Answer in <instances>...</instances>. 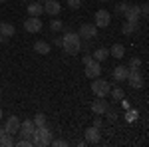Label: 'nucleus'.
<instances>
[{
  "mask_svg": "<svg viewBox=\"0 0 149 147\" xmlns=\"http://www.w3.org/2000/svg\"><path fill=\"white\" fill-rule=\"evenodd\" d=\"M109 93H111V100H115V102H121L125 98V91L121 90V88H111Z\"/></svg>",
  "mask_w": 149,
  "mask_h": 147,
  "instance_id": "5701e85b",
  "label": "nucleus"
},
{
  "mask_svg": "<svg viewBox=\"0 0 149 147\" xmlns=\"http://www.w3.org/2000/svg\"><path fill=\"white\" fill-rule=\"evenodd\" d=\"M105 115H107V119H109V121H115V117H117V115H115L113 111H109V109L105 111Z\"/></svg>",
  "mask_w": 149,
  "mask_h": 147,
  "instance_id": "72a5a7b5",
  "label": "nucleus"
},
{
  "mask_svg": "<svg viewBox=\"0 0 149 147\" xmlns=\"http://www.w3.org/2000/svg\"><path fill=\"white\" fill-rule=\"evenodd\" d=\"M139 10H141V16H149V4H143V6H139Z\"/></svg>",
  "mask_w": 149,
  "mask_h": 147,
  "instance_id": "2f4dec72",
  "label": "nucleus"
},
{
  "mask_svg": "<svg viewBox=\"0 0 149 147\" xmlns=\"http://www.w3.org/2000/svg\"><path fill=\"white\" fill-rule=\"evenodd\" d=\"M0 145H2V147H12V145H16L14 135H10V133H4V135L0 137Z\"/></svg>",
  "mask_w": 149,
  "mask_h": 147,
  "instance_id": "4be33fe9",
  "label": "nucleus"
},
{
  "mask_svg": "<svg viewBox=\"0 0 149 147\" xmlns=\"http://www.w3.org/2000/svg\"><path fill=\"white\" fill-rule=\"evenodd\" d=\"M109 54L113 58H117V60H121V58L125 56V48H123V44H113L111 50H109Z\"/></svg>",
  "mask_w": 149,
  "mask_h": 147,
  "instance_id": "aec40b11",
  "label": "nucleus"
},
{
  "mask_svg": "<svg viewBox=\"0 0 149 147\" xmlns=\"http://www.w3.org/2000/svg\"><path fill=\"white\" fill-rule=\"evenodd\" d=\"M20 119L16 117V115H10V117H6V123H4V127H6V131L10 133V135H18V131H20Z\"/></svg>",
  "mask_w": 149,
  "mask_h": 147,
  "instance_id": "1a4fd4ad",
  "label": "nucleus"
},
{
  "mask_svg": "<svg viewBox=\"0 0 149 147\" xmlns=\"http://www.w3.org/2000/svg\"><path fill=\"white\" fill-rule=\"evenodd\" d=\"M125 10H127V4H125V2H119V4L115 6V12H117V14H125Z\"/></svg>",
  "mask_w": 149,
  "mask_h": 147,
  "instance_id": "7c9ffc66",
  "label": "nucleus"
},
{
  "mask_svg": "<svg viewBox=\"0 0 149 147\" xmlns=\"http://www.w3.org/2000/svg\"><path fill=\"white\" fill-rule=\"evenodd\" d=\"M93 22L97 28H107L109 22H111V14L107 10H97L95 12V16H93Z\"/></svg>",
  "mask_w": 149,
  "mask_h": 147,
  "instance_id": "39448f33",
  "label": "nucleus"
},
{
  "mask_svg": "<svg viewBox=\"0 0 149 147\" xmlns=\"http://www.w3.org/2000/svg\"><path fill=\"white\" fill-rule=\"evenodd\" d=\"M2 42H4V36H2V34H0V44H2Z\"/></svg>",
  "mask_w": 149,
  "mask_h": 147,
  "instance_id": "58836bf2",
  "label": "nucleus"
},
{
  "mask_svg": "<svg viewBox=\"0 0 149 147\" xmlns=\"http://www.w3.org/2000/svg\"><path fill=\"white\" fill-rule=\"evenodd\" d=\"M54 44L62 48V44H64V38H54Z\"/></svg>",
  "mask_w": 149,
  "mask_h": 147,
  "instance_id": "e433bc0d",
  "label": "nucleus"
},
{
  "mask_svg": "<svg viewBox=\"0 0 149 147\" xmlns=\"http://www.w3.org/2000/svg\"><path fill=\"white\" fill-rule=\"evenodd\" d=\"M135 30H137V24H133V22H123V26H121V32H123V34L125 36H131L133 34V32H135Z\"/></svg>",
  "mask_w": 149,
  "mask_h": 147,
  "instance_id": "412c9836",
  "label": "nucleus"
},
{
  "mask_svg": "<svg viewBox=\"0 0 149 147\" xmlns=\"http://www.w3.org/2000/svg\"><path fill=\"white\" fill-rule=\"evenodd\" d=\"M0 34L4 36V38H12V36L16 34V28L8 22H0Z\"/></svg>",
  "mask_w": 149,
  "mask_h": 147,
  "instance_id": "a211bd4d",
  "label": "nucleus"
},
{
  "mask_svg": "<svg viewBox=\"0 0 149 147\" xmlns=\"http://www.w3.org/2000/svg\"><path fill=\"white\" fill-rule=\"evenodd\" d=\"M127 82H129V86H131V88H135V90H141V88H143V74H141L139 70H129Z\"/></svg>",
  "mask_w": 149,
  "mask_h": 147,
  "instance_id": "0eeeda50",
  "label": "nucleus"
},
{
  "mask_svg": "<svg viewBox=\"0 0 149 147\" xmlns=\"http://www.w3.org/2000/svg\"><path fill=\"white\" fill-rule=\"evenodd\" d=\"M90 62H93V56H92V54H86V56H84V66L90 64Z\"/></svg>",
  "mask_w": 149,
  "mask_h": 147,
  "instance_id": "473e14b6",
  "label": "nucleus"
},
{
  "mask_svg": "<svg viewBox=\"0 0 149 147\" xmlns=\"http://www.w3.org/2000/svg\"><path fill=\"white\" fill-rule=\"evenodd\" d=\"M60 10H62V4L58 0H46L44 2V12H46L48 16H58Z\"/></svg>",
  "mask_w": 149,
  "mask_h": 147,
  "instance_id": "f8f14e48",
  "label": "nucleus"
},
{
  "mask_svg": "<svg viewBox=\"0 0 149 147\" xmlns=\"http://www.w3.org/2000/svg\"><path fill=\"white\" fill-rule=\"evenodd\" d=\"M100 2H107V0H100Z\"/></svg>",
  "mask_w": 149,
  "mask_h": 147,
  "instance_id": "79ce46f5",
  "label": "nucleus"
},
{
  "mask_svg": "<svg viewBox=\"0 0 149 147\" xmlns=\"http://www.w3.org/2000/svg\"><path fill=\"white\" fill-rule=\"evenodd\" d=\"M78 34H80V38H86V40L97 38V26L95 24H81Z\"/></svg>",
  "mask_w": 149,
  "mask_h": 147,
  "instance_id": "6e6552de",
  "label": "nucleus"
},
{
  "mask_svg": "<svg viewBox=\"0 0 149 147\" xmlns=\"http://www.w3.org/2000/svg\"><path fill=\"white\" fill-rule=\"evenodd\" d=\"M107 109H109V103L105 102L103 98H97L95 102H92V111L95 113V115H103Z\"/></svg>",
  "mask_w": 149,
  "mask_h": 147,
  "instance_id": "ddd939ff",
  "label": "nucleus"
},
{
  "mask_svg": "<svg viewBox=\"0 0 149 147\" xmlns=\"http://www.w3.org/2000/svg\"><path fill=\"white\" fill-rule=\"evenodd\" d=\"M84 137H86V143H92V145H95L97 141H100V127H88L86 131H84Z\"/></svg>",
  "mask_w": 149,
  "mask_h": 147,
  "instance_id": "9b49d317",
  "label": "nucleus"
},
{
  "mask_svg": "<svg viewBox=\"0 0 149 147\" xmlns=\"http://www.w3.org/2000/svg\"><path fill=\"white\" fill-rule=\"evenodd\" d=\"M50 145H54V147H66L68 145V141L66 139H52V143Z\"/></svg>",
  "mask_w": 149,
  "mask_h": 147,
  "instance_id": "c85d7f7f",
  "label": "nucleus"
},
{
  "mask_svg": "<svg viewBox=\"0 0 149 147\" xmlns=\"http://www.w3.org/2000/svg\"><path fill=\"white\" fill-rule=\"evenodd\" d=\"M0 2H6V0H0Z\"/></svg>",
  "mask_w": 149,
  "mask_h": 147,
  "instance_id": "37998d69",
  "label": "nucleus"
},
{
  "mask_svg": "<svg viewBox=\"0 0 149 147\" xmlns=\"http://www.w3.org/2000/svg\"><path fill=\"white\" fill-rule=\"evenodd\" d=\"M62 48H64V52L68 56H76L81 50V42H66V44H62Z\"/></svg>",
  "mask_w": 149,
  "mask_h": 147,
  "instance_id": "2eb2a0df",
  "label": "nucleus"
},
{
  "mask_svg": "<svg viewBox=\"0 0 149 147\" xmlns=\"http://www.w3.org/2000/svg\"><path fill=\"white\" fill-rule=\"evenodd\" d=\"M50 28H52V32H60V30L64 28V22H62L60 18H54V20L50 22Z\"/></svg>",
  "mask_w": 149,
  "mask_h": 147,
  "instance_id": "a878e982",
  "label": "nucleus"
},
{
  "mask_svg": "<svg viewBox=\"0 0 149 147\" xmlns=\"http://www.w3.org/2000/svg\"><path fill=\"white\" fill-rule=\"evenodd\" d=\"M0 117H2V107H0Z\"/></svg>",
  "mask_w": 149,
  "mask_h": 147,
  "instance_id": "a19ab883",
  "label": "nucleus"
},
{
  "mask_svg": "<svg viewBox=\"0 0 149 147\" xmlns=\"http://www.w3.org/2000/svg\"><path fill=\"white\" fill-rule=\"evenodd\" d=\"M50 143H52V133H50L48 125L36 127L34 135H32V145H36V147H48Z\"/></svg>",
  "mask_w": 149,
  "mask_h": 147,
  "instance_id": "f257e3e1",
  "label": "nucleus"
},
{
  "mask_svg": "<svg viewBox=\"0 0 149 147\" xmlns=\"http://www.w3.org/2000/svg\"><path fill=\"white\" fill-rule=\"evenodd\" d=\"M125 20L127 22H133L139 26V20H141V10H139V6H135V4H127V10H125Z\"/></svg>",
  "mask_w": 149,
  "mask_h": 147,
  "instance_id": "20e7f679",
  "label": "nucleus"
},
{
  "mask_svg": "<svg viewBox=\"0 0 149 147\" xmlns=\"http://www.w3.org/2000/svg\"><path fill=\"white\" fill-rule=\"evenodd\" d=\"M36 131V125L32 119H24L22 123H20V135H22V139H32V135H34Z\"/></svg>",
  "mask_w": 149,
  "mask_h": 147,
  "instance_id": "423d86ee",
  "label": "nucleus"
},
{
  "mask_svg": "<svg viewBox=\"0 0 149 147\" xmlns=\"http://www.w3.org/2000/svg\"><path fill=\"white\" fill-rule=\"evenodd\" d=\"M137 109H133V107H129V109H125V119L127 121H129V123H131V121H135V119H137Z\"/></svg>",
  "mask_w": 149,
  "mask_h": 147,
  "instance_id": "393cba45",
  "label": "nucleus"
},
{
  "mask_svg": "<svg viewBox=\"0 0 149 147\" xmlns=\"http://www.w3.org/2000/svg\"><path fill=\"white\" fill-rule=\"evenodd\" d=\"M92 56H93V60H95V62H100V64H102L103 60H107V58H109V50H107V48H97Z\"/></svg>",
  "mask_w": 149,
  "mask_h": 147,
  "instance_id": "6ab92c4d",
  "label": "nucleus"
},
{
  "mask_svg": "<svg viewBox=\"0 0 149 147\" xmlns=\"http://www.w3.org/2000/svg\"><path fill=\"white\" fill-rule=\"evenodd\" d=\"M32 121H34L36 127H42V125H46V115L44 113H36L34 117H32Z\"/></svg>",
  "mask_w": 149,
  "mask_h": 147,
  "instance_id": "b1692460",
  "label": "nucleus"
},
{
  "mask_svg": "<svg viewBox=\"0 0 149 147\" xmlns=\"http://www.w3.org/2000/svg\"><path fill=\"white\" fill-rule=\"evenodd\" d=\"M66 4H68V8H72V10H78L81 6V0H68Z\"/></svg>",
  "mask_w": 149,
  "mask_h": 147,
  "instance_id": "cd10ccee",
  "label": "nucleus"
},
{
  "mask_svg": "<svg viewBox=\"0 0 149 147\" xmlns=\"http://www.w3.org/2000/svg\"><path fill=\"white\" fill-rule=\"evenodd\" d=\"M16 147H32V139H20L16 141Z\"/></svg>",
  "mask_w": 149,
  "mask_h": 147,
  "instance_id": "c756f323",
  "label": "nucleus"
},
{
  "mask_svg": "<svg viewBox=\"0 0 149 147\" xmlns=\"http://www.w3.org/2000/svg\"><path fill=\"white\" fill-rule=\"evenodd\" d=\"M50 50H52V46L48 44L46 40H38L34 44V52L36 54H42V56H48L50 54Z\"/></svg>",
  "mask_w": 149,
  "mask_h": 147,
  "instance_id": "dca6fc26",
  "label": "nucleus"
},
{
  "mask_svg": "<svg viewBox=\"0 0 149 147\" xmlns=\"http://www.w3.org/2000/svg\"><path fill=\"white\" fill-rule=\"evenodd\" d=\"M24 30L30 32V34L40 32V30H42V20H40V16H28V18L24 20Z\"/></svg>",
  "mask_w": 149,
  "mask_h": 147,
  "instance_id": "7ed1b4c3",
  "label": "nucleus"
},
{
  "mask_svg": "<svg viewBox=\"0 0 149 147\" xmlns=\"http://www.w3.org/2000/svg\"><path fill=\"white\" fill-rule=\"evenodd\" d=\"M4 133H8V131H6V127H2V125H0V137L4 135Z\"/></svg>",
  "mask_w": 149,
  "mask_h": 147,
  "instance_id": "4c0bfd02",
  "label": "nucleus"
},
{
  "mask_svg": "<svg viewBox=\"0 0 149 147\" xmlns=\"http://www.w3.org/2000/svg\"><path fill=\"white\" fill-rule=\"evenodd\" d=\"M111 90V86H109V82L107 79H102V78H95L92 82V91L95 98H105L107 93Z\"/></svg>",
  "mask_w": 149,
  "mask_h": 147,
  "instance_id": "f03ea898",
  "label": "nucleus"
},
{
  "mask_svg": "<svg viewBox=\"0 0 149 147\" xmlns=\"http://www.w3.org/2000/svg\"><path fill=\"white\" fill-rule=\"evenodd\" d=\"M93 127H102V119L100 117H93Z\"/></svg>",
  "mask_w": 149,
  "mask_h": 147,
  "instance_id": "c9c22d12",
  "label": "nucleus"
},
{
  "mask_svg": "<svg viewBox=\"0 0 149 147\" xmlns=\"http://www.w3.org/2000/svg\"><path fill=\"white\" fill-rule=\"evenodd\" d=\"M127 68L129 70H139L141 68V60H139V58H131L129 64H127Z\"/></svg>",
  "mask_w": 149,
  "mask_h": 147,
  "instance_id": "bb28decb",
  "label": "nucleus"
},
{
  "mask_svg": "<svg viewBox=\"0 0 149 147\" xmlns=\"http://www.w3.org/2000/svg\"><path fill=\"white\" fill-rule=\"evenodd\" d=\"M26 10H28V16H40V14H44V4L42 2H32V4L26 6Z\"/></svg>",
  "mask_w": 149,
  "mask_h": 147,
  "instance_id": "f3484780",
  "label": "nucleus"
},
{
  "mask_svg": "<svg viewBox=\"0 0 149 147\" xmlns=\"http://www.w3.org/2000/svg\"><path fill=\"white\" fill-rule=\"evenodd\" d=\"M38 2H42V4H44V2H46V0H38Z\"/></svg>",
  "mask_w": 149,
  "mask_h": 147,
  "instance_id": "ea45409f",
  "label": "nucleus"
},
{
  "mask_svg": "<svg viewBox=\"0 0 149 147\" xmlns=\"http://www.w3.org/2000/svg\"><path fill=\"white\" fill-rule=\"evenodd\" d=\"M86 76L90 79H95V78H100V74H102V66H100V62H90V64H86Z\"/></svg>",
  "mask_w": 149,
  "mask_h": 147,
  "instance_id": "9d476101",
  "label": "nucleus"
},
{
  "mask_svg": "<svg viewBox=\"0 0 149 147\" xmlns=\"http://www.w3.org/2000/svg\"><path fill=\"white\" fill-rule=\"evenodd\" d=\"M111 76H113L115 82H125L127 76H129V68L127 66H117V68L111 70Z\"/></svg>",
  "mask_w": 149,
  "mask_h": 147,
  "instance_id": "4468645a",
  "label": "nucleus"
},
{
  "mask_svg": "<svg viewBox=\"0 0 149 147\" xmlns=\"http://www.w3.org/2000/svg\"><path fill=\"white\" fill-rule=\"evenodd\" d=\"M121 105H123V109H129V107H131V103L127 102L125 98H123V100H121Z\"/></svg>",
  "mask_w": 149,
  "mask_h": 147,
  "instance_id": "f704fd0d",
  "label": "nucleus"
}]
</instances>
